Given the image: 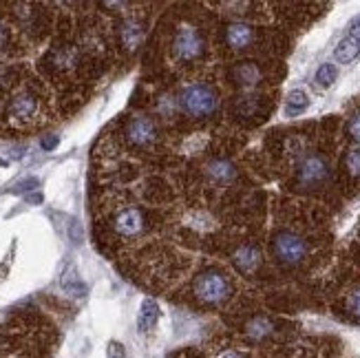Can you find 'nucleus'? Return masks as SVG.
<instances>
[{
	"instance_id": "39448f33",
	"label": "nucleus",
	"mask_w": 360,
	"mask_h": 358,
	"mask_svg": "<svg viewBox=\"0 0 360 358\" xmlns=\"http://www.w3.org/2000/svg\"><path fill=\"white\" fill-rule=\"evenodd\" d=\"M332 175V166L327 164V160L323 155H307V158L301 160L299 170H296V181L305 188H316V186H323Z\"/></svg>"
},
{
	"instance_id": "aec40b11",
	"label": "nucleus",
	"mask_w": 360,
	"mask_h": 358,
	"mask_svg": "<svg viewBox=\"0 0 360 358\" xmlns=\"http://www.w3.org/2000/svg\"><path fill=\"white\" fill-rule=\"evenodd\" d=\"M38 186H40V181H38L36 177H27V179H22V181H18V184H15L13 188H11V193H13V195L31 193V191H34V188H38Z\"/></svg>"
},
{
	"instance_id": "423d86ee",
	"label": "nucleus",
	"mask_w": 360,
	"mask_h": 358,
	"mask_svg": "<svg viewBox=\"0 0 360 358\" xmlns=\"http://www.w3.org/2000/svg\"><path fill=\"white\" fill-rule=\"evenodd\" d=\"M127 139L137 148H146L155 144V139H158V127H155V122L150 117L135 115L127 124Z\"/></svg>"
},
{
	"instance_id": "b1692460",
	"label": "nucleus",
	"mask_w": 360,
	"mask_h": 358,
	"mask_svg": "<svg viewBox=\"0 0 360 358\" xmlns=\"http://www.w3.org/2000/svg\"><path fill=\"white\" fill-rule=\"evenodd\" d=\"M106 354H108V358H127V350H124V345L117 343V340H111V343H108Z\"/></svg>"
},
{
	"instance_id": "f3484780",
	"label": "nucleus",
	"mask_w": 360,
	"mask_h": 358,
	"mask_svg": "<svg viewBox=\"0 0 360 358\" xmlns=\"http://www.w3.org/2000/svg\"><path fill=\"white\" fill-rule=\"evenodd\" d=\"M307 104H309V100H307L305 91H292L285 100V111H288V115H299L301 111H305Z\"/></svg>"
},
{
	"instance_id": "7ed1b4c3",
	"label": "nucleus",
	"mask_w": 360,
	"mask_h": 358,
	"mask_svg": "<svg viewBox=\"0 0 360 358\" xmlns=\"http://www.w3.org/2000/svg\"><path fill=\"white\" fill-rule=\"evenodd\" d=\"M272 252L283 266H299L307 257V243L290 230H281L272 239Z\"/></svg>"
},
{
	"instance_id": "9d476101",
	"label": "nucleus",
	"mask_w": 360,
	"mask_h": 358,
	"mask_svg": "<svg viewBox=\"0 0 360 358\" xmlns=\"http://www.w3.org/2000/svg\"><path fill=\"white\" fill-rule=\"evenodd\" d=\"M234 266H237L239 272L243 274H252L259 266H261V252L255 245H241L237 252L232 257Z\"/></svg>"
},
{
	"instance_id": "9b49d317",
	"label": "nucleus",
	"mask_w": 360,
	"mask_h": 358,
	"mask_svg": "<svg viewBox=\"0 0 360 358\" xmlns=\"http://www.w3.org/2000/svg\"><path fill=\"white\" fill-rule=\"evenodd\" d=\"M120 40L122 44L127 46V49H137L139 44L144 40V25L135 20V18H129L122 23V29H120Z\"/></svg>"
},
{
	"instance_id": "0eeeda50",
	"label": "nucleus",
	"mask_w": 360,
	"mask_h": 358,
	"mask_svg": "<svg viewBox=\"0 0 360 358\" xmlns=\"http://www.w3.org/2000/svg\"><path fill=\"white\" fill-rule=\"evenodd\" d=\"M113 228L120 237H137L146 228V217L139 208H127L115 217Z\"/></svg>"
},
{
	"instance_id": "6ab92c4d",
	"label": "nucleus",
	"mask_w": 360,
	"mask_h": 358,
	"mask_svg": "<svg viewBox=\"0 0 360 358\" xmlns=\"http://www.w3.org/2000/svg\"><path fill=\"white\" fill-rule=\"evenodd\" d=\"M336 75H338L336 67L330 65V62H325V65H321V69L316 71V84H319L321 89L332 87V84L336 82Z\"/></svg>"
},
{
	"instance_id": "4be33fe9",
	"label": "nucleus",
	"mask_w": 360,
	"mask_h": 358,
	"mask_svg": "<svg viewBox=\"0 0 360 358\" xmlns=\"http://www.w3.org/2000/svg\"><path fill=\"white\" fill-rule=\"evenodd\" d=\"M347 170L354 175V177H360V148L358 151H352L347 155Z\"/></svg>"
},
{
	"instance_id": "c756f323",
	"label": "nucleus",
	"mask_w": 360,
	"mask_h": 358,
	"mask_svg": "<svg viewBox=\"0 0 360 358\" xmlns=\"http://www.w3.org/2000/svg\"><path fill=\"white\" fill-rule=\"evenodd\" d=\"M221 358H243V356H241V354H237V352H226Z\"/></svg>"
},
{
	"instance_id": "ddd939ff",
	"label": "nucleus",
	"mask_w": 360,
	"mask_h": 358,
	"mask_svg": "<svg viewBox=\"0 0 360 358\" xmlns=\"http://www.w3.org/2000/svg\"><path fill=\"white\" fill-rule=\"evenodd\" d=\"M206 175L217 181V184H228L234 179V175H237V170H234V166L228 162V160H212L208 166H206Z\"/></svg>"
},
{
	"instance_id": "f257e3e1",
	"label": "nucleus",
	"mask_w": 360,
	"mask_h": 358,
	"mask_svg": "<svg viewBox=\"0 0 360 358\" xmlns=\"http://www.w3.org/2000/svg\"><path fill=\"white\" fill-rule=\"evenodd\" d=\"M219 98L208 84H191L179 93V108L191 117H208L217 111Z\"/></svg>"
},
{
	"instance_id": "4468645a",
	"label": "nucleus",
	"mask_w": 360,
	"mask_h": 358,
	"mask_svg": "<svg viewBox=\"0 0 360 358\" xmlns=\"http://www.w3.org/2000/svg\"><path fill=\"white\" fill-rule=\"evenodd\" d=\"M232 77H234V82L241 87H252L261 80V71L257 65H252V62H243V65L234 67Z\"/></svg>"
},
{
	"instance_id": "6e6552de",
	"label": "nucleus",
	"mask_w": 360,
	"mask_h": 358,
	"mask_svg": "<svg viewBox=\"0 0 360 358\" xmlns=\"http://www.w3.org/2000/svg\"><path fill=\"white\" fill-rule=\"evenodd\" d=\"M9 115L15 122H29L38 115V98L31 96V93H20L15 96L9 104Z\"/></svg>"
},
{
	"instance_id": "c85d7f7f",
	"label": "nucleus",
	"mask_w": 360,
	"mask_h": 358,
	"mask_svg": "<svg viewBox=\"0 0 360 358\" xmlns=\"http://www.w3.org/2000/svg\"><path fill=\"white\" fill-rule=\"evenodd\" d=\"M5 40H7V31H5V27L0 25V46L5 44Z\"/></svg>"
},
{
	"instance_id": "a878e982",
	"label": "nucleus",
	"mask_w": 360,
	"mask_h": 358,
	"mask_svg": "<svg viewBox=\"0 0 360 358\" xmlns=\"http://www.w3.org/2000/svg\"><path fill=\"white\" fill-rule=\"evenodd\" d=\"M58 135H46V137H42V142H40V146L44 148V151H53L56 146H58Z\"/></svg>"
},
{
	"instance_id": "dca6fc26",
	"label": "nucleus",
	"mask_w": 360,
	"mask_h": 358,
	"mask_svg": "<svg viewBox=\"0 0 360 358\" xmlns=\"http://www.w3.org/2000/svg\"><path fill=\"white\" fill-rule=\"evenodd\" d=\"M62 290H65L67 294H71V297H75V299H82L84 294H86V286L82 283V279L77 276V272L71 268L69 272H65L62 274Z\"/></svg>"
},
{
	"instance_id": "f03ea898",
	"label": "nucleus",
	"mask_w": 360,
	"mask_h": 358,
	"mask_svg": "<svg viewBox=\"0 0 360 358\" xmlns=\"http://www.w3.org/2000/svg\"><path fill=\"white\" fill-rule=\"evenodd\" d=\"M195 297L203 303H224L230 297V281L221 274V272H214L208 270L197 276V281L193 286Z\"/></svg>"
},
{
	"instance_id": "2eb2a0df",
	"label": "nucleus",
	"mask_w": 360,
	"mask_h": 358,
	"mask_svg": "<svg viewBox=\"0 0 360 358\" xmlns=\"http://www.w3.org/2000/svg\"><path fill=\"white\" fill-rule=\"evenodd\" d=\"M336 60L340 62V65H349V62H354L358 56H360V42L354 40L352 36L347 38H342L336 46V51H334Z\"/></svg>"
},
{
	"instance_id": "a211bd4d",
	"label": "nucleus",
	"mask_w": 360,
	"mask_h": 358,
	"mask_svg": "<svg viewBox=\"0 0 360 358\" xmlns=\"http://www.w3.org/2000/svg\"><path fill=\"white\" fill-rule=\"evenodd\" d=\"M272 330H274V325L268 319L261 317V319H255L248 325V336L250 338H265L268 334H272Z\"/></svg>"
},
{
	"instance_id": "20e7f679",
	"label": "nucleus",
	"mask_w": 360,
	"mask_h": 358,
	"mask_svg": "<svg viewBox=\"0 0 360 358\" xmlns=\"http://www.w3.org/2000/svg\"><path fill=\"white\" fill-rule=\"evenodd\" d=\"M203 49H206V40H203L201 31L197 27H193V25L179 27V31L175 34V40H173V51L179 60L193 62V60L201 58Z\"/></svg>"
},
{
	"instance_id": "1a4fd4ad",
	"label": "nucleus",
	"mask_w": 360,
	"mask_h": 358,
	"mask_svg": "<svg viewBox=\"0 0 360 358\" xmlns=\"http://www.w3.org/2000/svg\"><path fill=\"white\" fill-rule=\"evenodd\" d=\"M224 40L232 49H245L255 42V27H250L245 23H232L226 27Z\"/></svg>"
},
{
	"instance_id": "412c9836",
	"label": "nucleus",
	"mask_w": 360,
	"mask_h": 358,
	"mask_svg": "<svg viewBox=\"0 0 360 358\" xmlns=\"http://www.w3.org/2000/svg\"><path fill=\"white\" fill-rule=\"evenodd\" d=\"M67 230H69V239H71L73 243H82L84 232H82V226H80V222H77V219H69V226H67Z\"/></svg>"
},
{
	"instance_id": "7c9ffc66",
	"label": "nucleus",
	"mask_w": 360,
	"mask_h": 358,
	"mask_svg": "<svg viewBox=\"0 0 360 358\" xmlns=\"http://www.w3.org/2000/svg\"><path fill=\"white\" fill-rule=\"evenodd\" d=\"M5 164H7V162H5V160H0V166H5Z\"/></svg>"
},
{
	"instance_id": "f8f14e48",
	"label": "nucleus",
	"mask_w": 360,
	"mask_h": 358,
	"mask_svg": "<svg viewBox=\"0 0 360 358\" xmlns=\"http://www.w3.org/2000/svg\"><path fill=\"white\" fill-rule=\"evenodd\" d=\"M158 321H160V305L153 299H146L142 303V309H139V317H137V330L146 334L158 325Z\"/></svg>"
},
{
	"instance_id": "5701e85b",
	"label": "nucleus",
	"mask_w": 360,
	"mask_h": 358,
	"mask_svg": "<svg viewBox=\"0 0 360 358\" xmlns=\"http://www.w3.org/2000/svg\"><path fill=\"white\" fill-rule=\"evenodd\" d=\"M347 312L356 319H360V290L352 292L347 297Z\"/></svg>"
},
{
	"instance_id": "bb28decb",
	"label": "nucleus",
	"mask_w": 360,
	"mask_h": 358,
	"mask_svg": "<svg viewBox=\"0 0 360 358\" xmlns=\"http://www.w3.org/2000/svg\"><path fill=\"white\" fill-rule=\"evenodd\" d=\"M354 40H358L360 42V18L358 20H354V25H352V34H349Z\"/></svg>"
},
{
	"instance_id": "393cba45",
	"label": "nucleus",
	"mask_w": 360,
	"mask_h": 358,
	"mask_svg": "<svg viewBox=\"0 0 360 358\" xmlns=\"http://www.w3.org/2000/svg\"><path fill=\"white\" fill-rule=\"evenodd\" d=\"M347 133L352 135L354 142H360V113H356V115L349 120V124H347Z\"/></svg>"
},
{
	"instance_id": "cd10ccee",
	"label": "nucleus",
	"mask_w": 360,
	"mask_h": 358,
	"mask_svg": "<svg viewBox=\"0 0 360 358\" xmlns=\"http://www.w3.org/2000/svg\"><path fill=\"white\" fill-rule=\"evenodd\" d=\"M27 204H42V195L40 193H34V195H27Z\"/></svg>"
}]
</instances>
